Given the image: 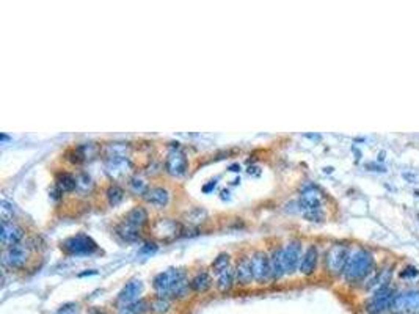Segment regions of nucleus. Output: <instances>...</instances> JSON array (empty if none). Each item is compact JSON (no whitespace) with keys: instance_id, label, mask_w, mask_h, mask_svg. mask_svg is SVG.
Returning a JSON list of instances; mask_svg holds the SVG:
<instances>
[{"instance_id":"obj_38","label":"nucleus","mask_w":419,"mask_h":314,"mask_svg":"<svg viewBox=\"0 0 419 314\" xmlns=\"http://www.w3.org/2000/svg\"><path fill=\"white\" fill-rule=\"evenodd\" d=\"M377 161H378V162H382V161H385V151H382V152H378V157H377Z\"/></svg>"},{"instance_id":"obj_1","label":"nucleus","mask_w":419,"mask_h":314,"mask_svg":"<svg viewBox=\"0 0 419 314\" xmlns=\"http://www.w3.org/2000/svg\"><path fill=\"white\" fill-rule=\"evenodd\" d=\"M132 164L127 155V146L124 143H112L107 146L106 152V170L113 179H121L124 178Z\"/></svg>"},{"instance_id":"obj_17","label":"nucleus","mask_w":419,"mask_h":314,"mask_svg":"<svg viewBox=\"0 0 419 314\" xmlns=\"http://www.w3.org/2000/svg\"><path fill=\"white\" fill-rule=\"evenodd\" d=\"M317 259H319V252H317V247L316 245H309L303 256H302V263H300V273L305 275V277H309L314 272H316L317 267Z\"/></svg>"},{"instance_id":"obj_9","label":"nucleus","mask_w":419,"mask_h":314,"mask_svg":"<svg viewBox=\"0 0 419 314\" xmlns=\"http://www.w3.org/2000/svg\"><path fill=\"white\" fill-rule=\"evenodd\" d=\"M30 258V248L29 245H24V244H18V245H13L5 248L4 252V264L13 270H18L22 269L25 266V263L29 261Z\"/></svg>"},{"instance_id":"obj_32","label":"nucleus","mask_w":419,"mask_h":314,"mask_svg":"<svg viewBox=\"0 0 419 314\" xmlns=\"http://www.w3.org/2000/svg\"><path fill=\"white\" fill-rule=\"evenodd\" d=\"M417 275H419V269L414 266H407L400 270V278H405V280H413L417 277Z\"/></svg>"},{"instance_id":"obj_7","label":"nucleus","mask_w":419,"mask_h":314,"mask_svg":"<svg viewBox=\"0 0 419 314\" xmlns=\"http://www.w3.org/2000/svg\"><path fill=\"white\" fill-rule=\"evenodd\" d=\"M392 314H417L419 312V289L403 291L396 294L389 306Z\"/></svg>"},{"instance_id":"obj_25","label":"nucleus","mask_w":419,"mask_h":314,"mask_svg":"<svg viewBox=\"0 0 419 314\" xmlns=\"http://www.w3.org/2000/svg\"><path fill=\"white\" fill-rule=\"evenodd\" d=\"M127 187L129 190L132 192L134 195H140V196H145V193L149 190L148 187V182L140 178V176H132V178H129L127 181Z\"/></svg>"},{"instance_id":"obj_10","label":"nucleus","mask_w":419,"mask_h":314,"mask_svg":"<svg viewBox=\"0 0 419 314\" xmlns=\"http://www.w3.org/2000/svg\"><path fill=\"white\" fill-rule=\"evenodd\" d=\"M252 263H253V273H255V281L259 284H266L272 280V269H270V256L258 250L252 255Z\"/></svg>"},{"instance_id":"obj_4","label":"nucleus","mask_w":419,"mask_h":314,"mask_svg":"<svg viewBox=\"0 0 419 314\" xmlns=\"http://www.w3.org/2000/svg\"><path fill=\"white\" fill-rule=\"evenodd\" d=\"M182 280H186V272L182 269L170 267V269H166L163 272H159L155 275L154 280H152V287H154V291L157 292V295L168 298V294L172 292L173 287Z\"/></svg>"},{"instance_id":"obj_24","label":"nucleus","mask_w":419,"mask_h":314,"mask_svg":"<svg viewBox=\"0 0 419 314\" xmlns=\"http://www.w3.org/2000/svg\"><path fill=\"white\" fill-rule=\"evenodd\" d=\"M116 234L120 236V238L126 242H135L140 239V229L138 228H134L132 225H129L126 223V221L123 220V223H120L116 226Z\"/></svg>"},{"instance_id":"obj_16","label":"nucleus","mask_w":419,"mask_h":314,"mask_svg":"<svg viewBox=\"0 0 419 314\" xmlns=\"http://www.w3.org/2000/svg\"><path fill=\"white\" fill-rule=\"evenodd\" d=\"M152 231H154V234L157 236V238H160L163 241H168V239L176 238L178 232H179V228H178V223H176V221H173V220H170V218H159L152 225Z\"/></svg>"},{"instance_id":"obj_2","label":"nucleus","mask_w":419,"mask_h":314,"mask_svg":"<svg viewBox=\"0 0 419 314\" xmlns=\"http://www.w3.org/2000/svg\"><path fill=\"white\" fill-rule=\"evenodd\" d=\"M374 269V256L369 250L360 248L355 253H352L347 266L344 270V278L349 283H357L366 278Z\"/></svg>"},{"instance_id":"obj_18","label":"nucleus","mask_w":419,"mask_h":314,"mask_svg":"<svg viewBox=\"0 0 419 314\" xmlns=\"http://www.w3.org/2000/svg\"><path fill=\"white\" fill-rule=\"evenodd\" d=\"M145 201L151 204L152 207L163 209L170 203V192L163 187H149V190L145 193Z\"/></svg>"},{"instance_id":"obj_41","label":"nucleus","mask_w":419,"mask_h":314,"mask_svg":"<svg viewBox=\"0 0 419 314\" xmlns=\"http://www.w3.org/2000/svg\"><path fill=\"white\" fill-rule=\"evenodd\" d=\"M414 196H419V192H417V190H414Z\"/></svg>"},{"instance_id":"obj_36","label":"nucleus","mask_w":419,"mask_h":314,"mask_svg":"<svg viewBox=\"0 0 419 314\" xmlns=\"http://www.w3.org/2000/svg\"><path fill=\"white\" fill-rule=\"evenodd\" d=\"M402 176H403L405 179H408V181H411V182H414V181H416V178H414L413 175H410V173H403Z\"/></svg>"},{"instance_id":"obj_23","label":"nucleus","mask_w":419,"mask_h":314,"mask_svg":"<svg viewBox=\"0 0 419 314\" xmlns=\"http://www.w3.org/2000/svg\"><path fill=\"white\" fill-rule=\"evenodd\" d=\"M235 281V270L232 267H228L225 272H221L220 275H217V287H218V291L221 292H226L229 291L232 284Z\"/></svg>"},{"instance_id":"obj_3","label":"nucleus","mask_w":419,"mask_h":314,"mask_svg":"<svg viewBox=\"0 0 419 314\" xmlns=\"http://www.w3.org/2000/svg\"><path fill=\"white\" fill-rule=\"evenodd\" d=\"M300 211L303 212L305 218L309 221H322L323 211H322V193L317 187L309 186L306 187L298 200Z\"/></svg>"},{"instance_id":"obj_33","label":"nucleus","mask_w":419,"mask_h":314,"mask_svg":"<svg viewBox=\"0 0 419 314\" xmlns=\"http://www.w3.org/2000/svg\"><path fill=\"white\" fill-rule=\"evenodd\" d=\"M77 312H78L77 303H66V305H63L55 314H77Z\"/></svg>"},{"instance_id":"obj_14","label":"nucleus","mask_w":419,"mask_h":314,"mask_svg":"<svg viewBox=\"0 0 419 314\" xmlns=\"http://www.w3.org/2000/svg\"><path fill=\"white\" fill-rule=\"evenodd\" d=\"M234 270H235V281H237L240 286H248V284H252V281L255 280L252 256L243 255L242 258H239Z\"/></svg>"},{"instance_id":"obj_34","label":"nucleus","mask_w":419,"mask_h":314,"mask_svg":"<svg viewBox=\"0 0 419 314\" xmlns=\"http://www.w3.org/2000/svg\"><path fill=\"white\" fill-rule=\"evenodd\" d=\"M157 252V245L154 242H146L145 245H141V248L138 250L140 255H154Z\"/></svg>"},{"instance_id":"obj_37","label":"nucleus","mask_w":419,"mask_h":314,"mask_svg":"<svg viewBox=\"0 0 419 314\" xmlns=\"http://www.w3.org/2000/svg\"><path fill=\"white\" fill-rule=\"evenodd\" d=\"M215 184H217L215 181H211V184H209V186H206V187H204L203 190H204V192H209V190H211L212 187H215Z\"/></svg>"},{"instance_id":"obj_21","label":"nucleus","mask_w":419,"mask_h":314,"mask_svg":"<svg viewBox=\"0 0 419 314\" xmlns=\"http://www.w3.org/2000/svg\"><path fill=\"white\" fill-rule=\"evenodd\" d=\"M55 189L60 193L74 192L77 189V178L72 176L71 173H66V172L58 173L57 178H55Z\"/></svg>"},{"instance_id":"obj_13","label":"nucleus","mask_w":419,"mask_h":314,"mask_svg":"<svg viewBox=\"0 0 419 314\" xmlns=\"http://www.w3.org/2000/svg\"><path fill=\"white\" fill-rule=\"evenodd\" d=\"M24 229L16 225L15 221H2V232H0V241L5 248L21 244L24 239Z\"/></svg>"},{"instance_id":"obj_40","label":"nucleus","mask_w":419,"mask_h":314,"mask_svg":"<svg viewBox=\"0 0 419 314\" xmlns=\"http://www.w3.org/2000/svg\"><path fill=\"white\" fill-rule=\"evenodd\" d=\"M333 172V168L331 167H328V168H325V173H331Z\"/></svg>"},{"instance_id":"obj_8","label":"nucleus","mask_w":419,"mask_h":314,"mask_svg":"<svg viewBox=\"0 0 419 314\" xmlns=\"http://www.w3.org/2000/svg\"><path fill=\"white\" fill-rule=\"evenodd\" d=\"M394 297H396V292L389 284L380 286L378 289H375L372 298L368 302V305H366V309H368L369 314H382L386 309H389Z\"/></svg>"},{"instance_id":"obj_15","label":"nucleus","mask_w":419,"mask_h":314,"mask_svg":"<svg viewBox=\"0 0 419 314\" xmlns=\"http://www.w3.org/2000/svg\"><path fill=\"white\" fill-rule=\"evenodd\" d=\"M143 291V283L141 280H130L129 283H126V286L120 291L118 294V302L129 305V303H134L138 300V295Z\"/></svg>"},{"instance_id":"obj_26","label":"nucleus","mask_w":419,"mask_h":314,"mask_svg":"<svg viewBox=\"0 0 419 314\" xmlns=\"http://www.w3.org/2000/svg\"><path fill=\"white\" fill-rule=\"evenodd\" d=\"M106 198L109 201V204L112 207L118 206L123 200H124V190L120 187V186H116V184H112L109 186V189L106 190Z\"/></svg>"},{"instance_id":"obj_6","label":"nucleus","mask_w":419,"mask_h":314,"mask_svg":"<svg viewBox=\"0 0 419 314\" xmlns=\"http://www.w3.org/2000/svg\"><path fill=\"white\" fill-rule=\"evenodd\" d=\"M349 258V247L344 244H334L325 255V267L331 275H341L346 270Z\"/></svg>"},{"instance_id":"obj_39","label":"nucleus","mask_w":419,"mask_h":314,"mask_svg":"<svg viewBox=\"0 0 419 314\" xmlns=\"http://www.w3.org/2000/svg\"><path fill=\"white\" fill-rule=\"evenodd\" d=\"M229 170H231V172H239L240 167H239V165H231V167H229Z\"/></svg>"},{"instance_id":"obj_20","label":"nucleus","mask_w":419,"mask_h":314,"mask_svg":"<svg viewBox=\"0 0 419 314\" xmlns=\"http://www.w3.org/2000/svg\"><path fill=\"white\" fill-rule=\"evenodd\" d=\"M270 269H272V281L280 280L284 272V264H283V248H275L270 255Z\"/></svg>"},{"instance_id":"obj_11","label":"nucleus","mask_w":419,"mask_h":314,"mask_svg":"<svg viewBox=\"0 0 419 314\" xmlns=\"http://www.w3.org/2000/svg\"><path fill=\"white\" fill-rule=\"evenodd\" d=\"M187 168H189V161H187V155L179 151L178 148L170 151L165 157V172L170 176H175V178H181L187 173Z\"/></svg>"},{"instance_id":"obj_12","label":"nucleus","mask_w":419,"mask_h":314,"mask_svg":"<svg viewBox=\"0 0 419 314\" xmlns=\"http://www.w3.org/2000/svg\"><path fill=\"white\" fill-rule=\"evenodd\" d=\"M302 242L300 241H291L287 242L283 248V264L286 273H294L302 263Z\"/></svg>"},{"instance_id":"obj_5","label":"nucleus","mask_w":419,"mask_h":314,"mask_svg":"<svg viewBox=\"0 0 419 314\" xmlns=\"http://www.w3.org/2000/svg\"><path fill=\"white\" fill-rule=\"evenodd\" d=\"M61 250L66 255L80 256V255H91L98 250L96 242L87 234H75L61 242Z\"/></svg>"},{"instance_id":"obj_28","label":"nucleus","mask_w":419,"mask_h":314,"mask_svg":"<svg viewBox=\"0 0 419 314\" xmlns=\"http://www.w3.org/2000/svg\"><path fill=\"white\" fill-rule=\"evenodd\" d=\"M149 309L151 312L154 314H165L168 309H170V300L166 297H160V295H157L151 305H149Z\"/></svg>"},{"instance_id":"obj_27","label":"nucleus","mask_w":419,"mask_h":314,"mask_svg":"<svg viewBox=\"0 0 419 314\" xmlns=\"http://www.w3.org/2000/svg\"><path fill=\"white\" fill-rule=\"evenodd\" d=\"M229 261H231V256L228 253H220L215 259H214V263L211 264V269L215 275H220L221 272H225L229 266Z\"/></svg>"},{"instance_id":"obj_22","label":"nucleus","mask_w":419,"mask_h":314,"mask_svg":"<svg viewBox=\"0 0 419 314\" xmlns=\"http://www.w3.org/2000/svg\"><path fill=\"white\" fill-rule=\"evenodd\" d=\"M190 287H192V291L195 292H198V294H203L206 291H209L212 287V278H211V275H209L207 272H198L195 275V277L190 280Z\"/></svg>"},{"instance_id":"obj_31","label":"nucleus","mask_w":419,"mask_h":314,"mask_svg":"<svg viewBox=\"0 0 419 314\" xmlns=\"http://www.w3.org/2000/svg\"><path fill=\"white\" fill-rule=\"evenodd\" d=\"M77 189H83L85 193L93 189V181H91V178L87 173H82L77 178Z\"/></svg>"},{"instance_id":"obj_19","label":"nucleus","mask_w":419,"mask_h":314,"mask_svg":"<svg viewBox=\"0 0 419 314\" xmlns=\"http://www.w3.org/2000/svg\"><path fill=\"white\" fill-rule=\"evenodd\" d=\"M124 221L129 225H132L134 228H138L141 229L143 226H146L148 225V221H149V214L148 211L143 206H135L132 207L130 211L126 214L124 217Z\"/></svg>"},{"instance_id":"obj_29","label":"nucleus","mask_w":419,"mask_h":314,"mask_svg":"<svg viewBox=\"0 0 419 314\" xmlns=\"http://www.w3.org/2000/svg\"><path fill=\"white\" fill-rule=\"evenodd\" d=\"M148 308H149V306H148L146 300L140 298V300H137V302H134V303L126 305V306L123 308L121 314H143Z\"/></svg>"},{"instance_id":"obj_30","label":"nucleus","mask_w":419,"mask_h":314,"mask_svg":"<svg viewBox=\"0 0 419 314\" xmlns=\"http://www.w3.org/2000/svg\"><path fill=\"white\" fill-rule=\"evenodd\" d=\"M0 214H2V221H13V217H15V206L8 203L7 200H4L2 204H0Z\"/></svg>"},{"instance_id":"obj_35","label":"nucleus","mask_w":419,"mask_h":314,"mask_svg":"<svg viewBox=\"0 0 419 314\" xmlns=\"http://www.w3.org/2000/svg\"><path fill=\"white\" fill-rule=\"evenodd\" d=\"M366 168L372 170V172H382V173H385V172H386L385 167H382V165H377V164H368V165H366Z\"/></svg>"}]
</instances>
